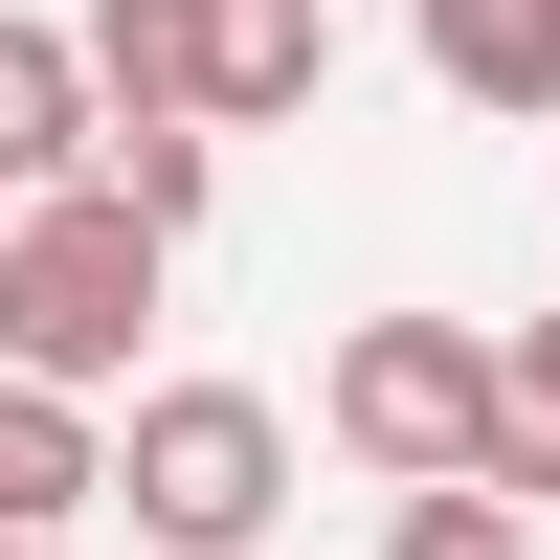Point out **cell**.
<instances>
[{"mask_svg": "<svg viewBox=\"0 0 560 560\" xmlns=\"http://www.w3.org/2000/svg\"><path fill=\"white\" fill-rule=\"evenodd\" d=\"M135 314H158V224H135L113 179H68V202L0 224V382L113 404V382H135Z\"/></svg>", "mask_w": 560, "mask_h": 560, "instance_id": "6da1fadb", "label": "cell"}, {"mask_svg": "<svg viewBox=\"0 0 560 560\" xmlns=\"http://www.w3.org/2000/svg\"><path fill=\"white\" fill-rule=\"evenodd\" d=\"M493 359H516L493 314H359L337 382H314V427L382 493H493Z\"/></svg>", "mask_w": 560, "mask_h": 560, "instance_id": "7a4b0ae2", "label": "cell"}, {"mask_svg": "<svg viewBox=\"0 0 560 560\" xmlns=\"http://www.w3.org/2000/svg\"><path fill=\"white\" fill-rule=\"evenodd\" d=\"M113 493H135L158 560H247L269 516H292V404H269V382H135Z\"/></svg>", "mask_w": 560, "mask_h": 560, "instance_id": "3957f363", "label": "cell"}, {"mask_svg": "<svg viewBox=\"0 0 560 560\" xmlns=\"http://www.w3.org/2000/svg\"><path fill=\"white\" fill-rule=\"evenodd\" d=\"M90 158H113V90H90V45H68V23H0V224H23V202H68Z\"/></svg>", "mask_w": 560, "mask_h": 560, "instance_id": "277c9868", "label": "cell"}, {"mask_svg": "<svg viewBox=\"0 0 560 560\" xmlns=\"http://www.w3.org/2000/svg\"><path fill=\"white\" fill-rule=\"evenodd\" d=\"M90 90H113V135H202L224 113V0H90Z\"/></svg>", "mask_w": 560, "mask_h": 560, "instance_id": "5b68a950", "label": "cell"}, {"mask_svg": "<svg viewBox=\"0 0 560 560\" xmlns=\"http://www.w3.org/2000/svg\"><path fill=\"white\" fill-rule=\"evenodd\" d=\"M404 45H427V90H471V113H560V0H404Z\"/></svg>", "mask_w": 560, "mask_h": 560, "instance_id": "8992f818", "label": "cell"}, {"mask_svg": "<svg viewBox=\"0 0 560 560\" xmlns=\"http://www.w3.org/2000/svg\"><path fill=\"white\" fill-rule=\"evenodd\" d=\"M90 493H113V427L45 404V382H0V538H68Z\"/></svg>", "mask_w": 560, "mask_h": 560, "instance_id": "52a82bcc", "label": "cell"}, {"mask_svg": "<svg viewBox=\"0 0 560 560\" xmlns=\"http://www.w3.org/2000/svg\"><path fill=\"white\" fill-rule=\"evenodd\" d=\"M337 90V0H224V113L202 135H269V113H314Z\"/></svg>", "mask_w": 560, "mask_h": 560, "instance_id": "ba28073f", "label": "cell"}, {"mask_svg": "<svg viewBox=\"0 0 560 560\" xmlns=\"http://www.w3.org/2000/svg\"><path fill=\"white\" fill-rule=\"evenodd\" d=\"M493 493H560V314H516V359H493Z\"/></svg>", "mask_w": 560, "mask_h": 560, "instance_id": "9c48e42d", "label": "cell"}, {"mask_svg": "<svg viewBox=\"0 0 560 560\" xmlns=\"http://www.w3.org/2000/svg\"><path fill=\"white\" fill-rule=\"evenodd\" d=\"M90 179H113V202H135V224H158V247H179V224H202V202H224V158H202V135H113V158H90Z\"/></svg>", "mask_w": 560, "mask_h": 560, "instance_id": "30bf717a", "label": "cell"}, {"mask_svg": "<svg viewBox=\"0 0 560 560\" xmlns=\"http://www.w3.org/2000/svg\"><path fill=\"white\" fill-rule=\"evenodd\" d=\"M382 560H538V516H516V493H404Z\"/></svg>", "mask_w": 560, "mask_h": 560, "instance_id": "8fae6325", "label": "cell"}, {"mask_svg": "<svg viewBox=\"0 0 560 560\" xmlns=\"http://www.w3.org/2000/svg\"><path fill=\"white\" fill-rule=\"evenodd\" d=\"M0 560H68V538H0Z\"/></svg>", "mask_w": 560, "mask_h": 560, "instance_id": "7c38bea8", "label": "cell"}]
</instances>
